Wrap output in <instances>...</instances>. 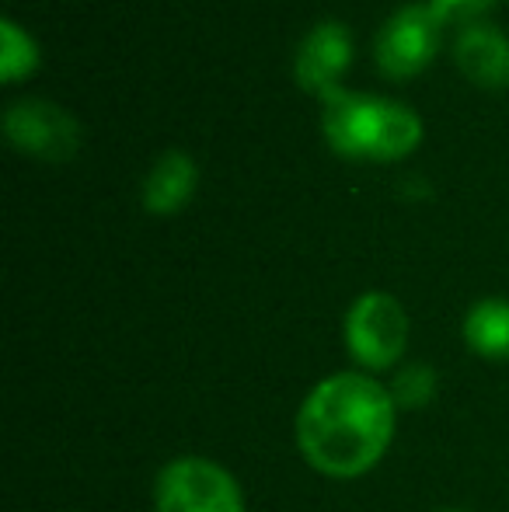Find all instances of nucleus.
<instances>
[{
    "label": "nucleus",
    "instance_id": "f257e3e1",
    "mask_svg": "<svg viewBox=\"0 0 509 512\" xmlns=\"http://www.w3.org/2000/svg\"><path fill=\"white\" fill-rule=\"evenodd\" d=\"M391 391L370 373H335L321 380L297 411L300 457L325 478H360L394 439Z\"/></svg>",
    "mask_w": 509,
    "mask_h": 512
},
{
    "label": "nucleus",
    "instance_id": "f03ea898",
    "mask_svg": "<svg viewBox=\"0 0 509 512\" xmlns=\"http://www.w3.org/2000/svg\"><path fill=\"white\" fill-rule=\"evenodd\" d=\"M154 512H245V495L227 467L178 457L157 474Z\"/></svg>",
    "mask_w": 509,
    "mask_h": 512
},
{
    "label": "nucleus",
    "instance_id": "7ed1b4c3",
    "mask_svg": "<svg viewBox=\"0 0 509 512\" xmlns=\"http://www.w3.org/2000/svg\"><path fill=\"white\" fill-rule=\"evenodd\" d=\"M346 345L349 356L363 370H391L405 356L408 345V314L391 293H363L346 314Z\"/></svg>",
    "mask_w": 509,
    "mask_h": 512
},
{
    "label": "nucleus",
    "instance_id": "20e7f679",
    "mask_svg": "<svg viewBox=\"0 0 509 512\" xmlns=\"http://www.w3.org/2000/svg\"><path fill=\"white\" fill-rule=\"evenodd\" d=\"M440 32L443 25L426 4H408L394 11L374 42V60L381 74L391 81H412L415 74H422L440 49Z\"/></svg>",
    "mask_w": 509,
    "mask_h": 512
},
{
    "label": "nucleus",
    "instance_id": "39448f33",
    "mask_svg": "<svg viewBox=\"0 0 509 512\" xmlns=\"http://www.w3.org/2000/svg\"><path fill=\"white\" fill-rule=\"evenodd\" d=\"M4 136L14 150L46 164H63L81 150V126L60 105L25 98L4 112Z\"/></svg>",
    "mask_w": 509,
    "mask_h": 512
},
{
    "label": "nucleus",
    "instance_id": "423d86ee",
    "mask_svg": "<svg viewBox=\"0 0 509 512\" xmlns=\"http://www.w3.org/2000/svg\"><path fill=\"white\" fill-rule=\"evenodd\" d=\"M349 63H353V35H349V28L342 21H321L300 42L293 74H297L300 88L325 98L339 88Z\"/></svg>",
    "mask_w": 509,
    "mask_h": 512
},
{
    "label": "nucleus",
    "instance_id": "0eeeda50",
    "mask_svg": "<svg viewBox=\"0 0 509 512\" xmlns=\"http://www.w3.org/2000/svg\"><path fill=\"white\" fill-rule=\"evenodd\" d=\"M457 70L478 88H509V35L489 21H478L457 32L454 39Z\"/></svg>",
    "mask_w": 509,
    "mask_h": 512
},
{
    "label": "nucleus",
    "instance_id": "6e6552de",
    "mask_svg": "<svg viewBox=\"0 0 509 512\" xmlns=\"http://www.w3.org/2000/svg\"><path fill=\"white\" fill-rule=\"evenodd\" d=\"M321 102H325L321 129H325L328 147L342 157H353V161H367V136H370V108H374V95H356V91L335 88L332 95H325Z\"/></svg>",
    "mask_w": 509,
    "mask_h": 512
},
{
    "label": "nucleus",
    "instance_id": "1a4fd4ad",
    "mask_svg": "<svg viewBox=\"0 0 509 512\" xmlns=\"http://www.w3.org/2000/svg\"><path fill=\"white\" fill-rule=\"evenodd\" d=\"M422 143V119L401 102L374 98L370 108L367 161H401Z\"/></svg>",
    "mask_w": 509,
    "mask_h": 512
},
{
    "label": "nucleus",
    "instance_id": "9d476101",
    "mask_svg": "<svg viewBox=\"0 0 509 512\" xmlns=\"http://www.w3.org/2000/svg\"><path fill=\"white\" fill-rule=\"evenodd\" d=\"M199 185V168L185 150H168L154 161L147 182H143V206L154 216L178 213L192 199Z\"/></svg>",
    "mask_w": 509,
    "mask_h": 512
},
{
    "label": "nucleus",
    "instance_id": "9b49d317",
    "mask_svg": "<svg viewBox=\"0 0 509 512\" xmlns=\"http://www.w3.org/2000/svg\"><path fill=\"white\" fill-rule=\"evenodd\" d=\"M464 342L485 359H509V300H478L464 317Z\"/></svg>",
    "mask_w": 509,
    "mask_h": 512
},
{
    "label": "nucleus",
    "instance_id": "f8f14e48",
    "mask_svg": "<svg viewBox=\"0 0 509 512\" xmlns=\"http://www.w3.org/2000/svg\"><path fill=\"white\" fill-rule=\"evenodd\" d=\"M39 67V46L14 18L0 21V81L18 84Z\"/></svg>",
    "mask_w": 509,
    "mask_h": 512
},
{
    "label": "nucleus",
    "instance_id": "ddd939ff",
    "mask_svg": "<svg viewBox=\"0 0 509 512\" xmlns=\"http://www.w3.org/2000/svg\"><path fill=\"white\" fill-rule=\"evenodd\" d=\"M391 398H394V405L398 408H422V405H429L433 401V394H436V373H433V366L429 363H408V366H401L398 373H394V380H391Z\"/></svg>",
    "mask_w": 509,
    "mask_h": 512
},
{
    "label": "nucleus",
    "instance_id": "4468645a",
    "mask_svg": "<svg viewBox=\"0 0 509 512\" xmlns=\"http://www.w3.org/2000/svg\"><path fill=\"white\" fill-rule=\"evenodd\" d=\"M499 0H426V7L433 11V18L440 21L443 28L457 25V28H468L485 21V14L496 7Z\"/></svg>",
    "mask_w": 509,
    "mask_h": 512
},
{
    "label": "nucleus",
    "instance_id": "2eb2a0df",
    "mask_svg": "<svg viewBox=\"0 0 509 512\" xmlns=\"http://www.w3.org/2000/svg\"><path fill=\"white\" fill-rule=\"evenodd\" d=\"M440 512H468V509H440Z\"/></svg>",
    "mask_w": 509,
    "mask_h": 512
}]
</instances>
